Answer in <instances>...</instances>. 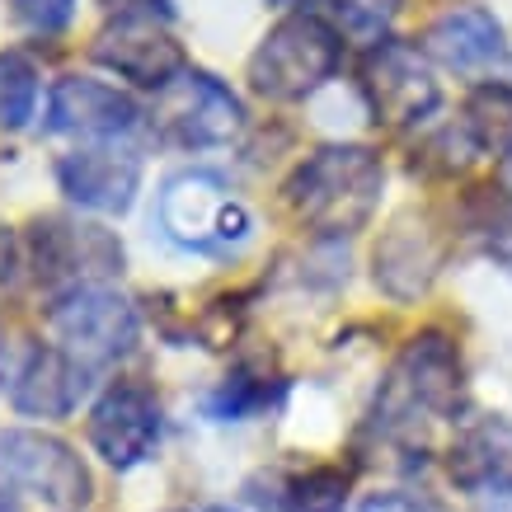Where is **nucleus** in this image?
<instances>
[{
  "instance_id": "nucleus-1",
  "label": "nucleus",
  "mask_w": 512,
  "mask_h": 512,
  "mask_svg": "<svg viewBox=\"0 0 512 512\" xmlns=\"http://www.w3.org/2000/svg\"><path fill=\"white\" fill-rule=\"evenodd\" d=\"M381 193H386V160L376 156L372 146H357V141L315 146L282 184L287 212L320 240L357 235L376 217Z\"/></svg>"
},
{
  "instance_id": "nucleus-2",
  "label": "nucleus",
  "mask_w": 512,
  "mask_h": 512,
  "mask_svg": "<svg viewBox=\"0 0 512 512\" xmlns=\"http://www.w3.org/2000/svg\"><path fill=\"white\" fill-rule=\"evenodd\" d=\"M343 62V33L315 10H292L259 38L249 52V90L268 104H301L325 80H334Z\"/></svg>"
},
{
  "instance_id": "nucleus-3",
  "label": "nucleus",
  "mask_w": 512,
  "mask_h": 512,
  "mask_svg": "<svg viewBox=\"0 0 512 512\" xmlns=\"http://www.w3.org/2000/svg\"><path fill=\"white\" fill-rule=\"evenodd\" d=\"M461 404H466L461 348L442 329H423L390 362L381 395H376V423L386 433H400L423 419H451Z\"/></svg>"
},
{
  "instance_id": "nucleus-4",
  "label": "nucleus",
  "mask_w": 512,
  "mask_h": 512,
  "mask_svg": "<svg viewBox=\"0 0 512 512\" xmlns=\"http://www.w3.org/2000/svg\"><path fill=\"white\" fill-rule=\"evenodd\" d=\"M160 231L170 245L202 259H231L249 245L254 217L217 170H179L165 179L156 202Z\"/></svg>"
},
{
  "instance_id": "nucleus-5",
  "label": "nucleus",
  "mask_w": 512,
  "mask_h": 512,
  "mask_svg": "<svg viewBox=\"0 0 512 512\" xmlns=\"http://www.w3.org/2000/svg\"><path fill=\"white\" fill-rule=\"evenodd\" d=\"M47 325L66 343V353L80 357L85 367L118 362V357H127L141 339L137 306H132L123 292L104 287V282L57 292V301L47 306Z\"/></svg>"
},
{
  "instance_id": "nucleus-6",
  "label": "nucleus",
  "mask_w": 512,
  "mask_h": 512,
  "mask_svg": "<svg viewBox=\"0 0 512 512\" xmlns=\"http://www.w3.org/2000/svg\"><path fill=\"white\" fill-rule=\"evenodd\" d=\"M0 484L33 494L57 512L85 508L94 494V480L76 447L38 428H0Z\"/></svg>"
},
{
  "instance_id": "nucleus-7",
  "label": "nucleus",
  "mask_w": 512,
  "mask_h": 512,
  "mask_svg": "<svg viewBox=\"0 0 512 512\" xmlns=\"http://www.w3.org/2000/svg\"><path fill=\"white\" fill-rule=\"evenodd\" d=\"M24 259H29L33 278L47 287H90V278H109L123 273V245L118 235L104 226L76 217H38L29 221L24 235Z\"/></svg>"
},
{
  "instance_id": "nucleus-8",
  "label": "nucleus",
  "mask_w": 512,
  "mask_h": 512,
  "mask_svg": "<svg viewBox=\"0 0 512 512\" xmlns=\"http://www.w3.org/2000/svg\"><path fill=\"white\" fill-rule=\"evenodd\" d=\"M245 104L240 94L217 80L212 71L188 66L165 94H156V127L160 137L184 146V151H212V146H231L245 132Z\"/></svg>"
},
{
  "instance_id": "nucleus-9",
  "label": "nucleus",
  "mask_w": 512,
  "mask_h": 512,
  "mask_svg": "<svg viewBox=\"0 0 512 512\" xmlns=\"http://www.w3.org/2000/svg\"><path fill=\"white\" fill-rule=\"evenodd\" d=\"M357 90L367 99L372 118L386 127H419L442 104V90H437L428 57L419 47L395 43V38L367 47L362 71H357Z\"/></svg>"
},
{
  "instance_id": "nucleus-10",
  "label": "nucleus",
  "mask_w": 512,
  "mask_h": 512,
  "mask_svg": "<svg viewBox=\"0 0 512 512\" xmlns=\"http://www.w3.org/2000/svg\"><path fill=\"white\" fill-rule=\"evenodd\" d=\"M90 57L118 80L151 94H165L188 71V52L165 29V19H109L94 33Z\"/></svg>"
},
{
  "instance_id": "nucleus-11",
  "label": "nucleus",
  "mask_w": 512,
  "mask_h": 512,
  "mask_svg": "<svg viewBox=\"0 0 512 512\" xmlns=\"http://www.w3.org/2000/svg\"><path fill=\"white\" fill-rule=\"evenodd\" d=\"M160 433H165L160 400L141 381H113L90 409V447L113 470L146 466L160 447Z\"/></svg>"
},
{
  "instance_id": "nucleus-12",
  "label": "nucleus",
  "mask_w": 512,
  "mask_h": 512,
  "mask_svg": "<svg viewBox=\"0 0 512 512\" xmlns=\"http://www.w3.org/2000/svg\"><path fill=\"white\" fill-rule=\"evenodd\" d=\"M141 127V104L127 90L94 76H62L47 94V132L90 141H118Z\"/></svg>"
},
{
  "instance_id": "nucleus-13",
  "label": "nucleus",
  "mask_w": 512,
  "mask_h": 512,
  "mask_svg": "<svg viewBox=\"0 0 512 512\" xmlns=\"http://www.w3.org/2000/svg\"><path fill=\"white\" fill-rule=\"evenodd\" d=\"M57 188L85 212L123 217L141 193V160L123 146H80L57 160Z\"/></svg>"
},
{
  "instance_id": "nucleus-14",
  "label": "nucleus",
  "mask_w": 512,
  "mask_h": 512,
  "mask_svg": "<svg viewBox=\"0 0 512 512\" xmlns=\"http://www.w3.org/2000/svg\"><path fill=\"white\" fill-rule=\"evenodd\" d=\"M85 386H90V367L80 357H71L57 343H38L29 348L15 386H10V404L24 419H66V414H76Z\"/></svg>"
},
{
  "instance_id": "nucleus-15",
  "label": "nucleus",
  "mask_w": 512,
  "mask_h": 512,
  "mask_svg": "<svg viewBox=\"0 0 512 512\" xmlns=\"http://www.w3.org/2000/svg\"><path fill=\"white\" fill-rule=\"evenodd\" d=\"M442 240L428 226V217L404 212L400 221H390V231L376 245V287L395 301H414L433 287L437 268H442Z\"/></svg>"
},
{
  "instance_id": "nucleus-16",
  "label": "nucleus",
  "mask_w": 512,
  "mask_h": 512,
  "mask_svg": "<svg viewBox=\"0 0 512 512\" xmlns=\"http://www.w3.org/2000/svg\"><path fill=\"white\" fill-rule=\"evenodd\" d=\"M447 475L466 494L512 489V419L484 414V419L466 423L447 451Z\"/></svg>"
},
{
  "instance_id": "nucleus-17",
  "label": "nucleus",
  "mask_w": 512,
  "mask_h": 512,
  "mask_svg": "<svg viewBox=\"0 0 512 512\" xmlns=\"http://www.w3.org/2000/svg\"><path fill=\"white\" fill-rule=\"evenodd\" d=\"M423 52L447 71H484L503 57V24L484 5H451L428 24Z\"/></svg>"
},
{
  "instance_id": "nucleus-18",
  "label": "nucleus",
  "mask_w": 512,
  "mask_h": 512,
  "mask_svg": "<svg viewBox=\"0 0 512 512\" xmlns=\"http://www.w3.org/2000/svg\"><path fill=\"white\" fill-rule=\"evenodd\" d=\"M466 141L480 156L512 160V85L503 80H480L466 94Z\"/></svg>"
},
{
  "instance_id": "nucleus-19",
  "label": "nucleus",
  "mask_w": 512,
  "mask_h": 512,
  "mask_svg": "<svg viewBox=\"0 0 512 512\" xmlns=\"http://www.w3.org/2000/svg\"><path fill=\"white\" fill-rule=\"evenodd\" d=\"M278 395H282L278 376L254 372V367H235V372L207 395V414L217 423H240V419L264 414L268 404H278Z\"/></svg>"
},
{
  "instance_id": "nucleus-20",
  "label": "nucleus",
  "mask_w": 512,
  "mask_h": 512,
  "mask_svg": "<svg viewBox=\"0 0 512 512\" xmlns=\"http://www.w3.org/2000/svg\"><path fill=\"white\" fill-rule=\"evenodd\" d=\"M38 113V66L24 52H0V132L29 127Z\"/></svg>"
},
{
  "instance_id": "nucleus-21",
  "label": "nucleus",
  "mask_w": 512,
  "mask_h": 512,
  "mask_svg": "<svg viewBox=\"0 0 512 512\" xmlns=\"http://www.w3.org/2000/svg\"><path fill=\"white\" fill-rule=\"evenodd\" d=\"M343 503H348V475L334 466L296 475L282 494V512H343Z\"/></svg>"
},
{
  "instance_id": "nucleus-22",
  "label": "nucleus",
  "mask_w": 512,
  "mask_h": 512,
  "mask_svg": "<svg viewBox=\"0 0 512 512\" xmlns=\"http://www.w3.org/2000/svg\"><path fill=\"white\" fill-rule=\"evenodd\" d=\"M400 5L404 0H329V10L339 19V33H348V38L362 47L386 43Z\"/></svg>"
},
{
  "instance_id": "nucleus-23",
  "label": "nucleus",
  "mask_w": 512,
  "mask_h": 512,
  "mask_svg": "<svg viewBox=\"0 0 512 512\" xmlns=\"http://www.w3.org/2000/svg\"><path fill=\"white\" fill-rule=\"evenodd\" d=\"M10 15L29 33H62L76 15V0H10Z\"/></svg>"
},
{
  "instance_id": "nucleus-24",
  "label": "nucleus",
  "mask_w": 512,
  "mask_h": 512,
  "mask_svg": "<svg viewBox=\"0 0 512 512\" xmlns=\"http://www.w3.org/2000/svg\"><path fill=\"white\" fill-rule=\"evenodd\" d=\"M104 10H113L118 19H174V0H99Z\"/></svg>"
},
{
  "instance_id": "nucleus-25",
  "label": "nucleus",
  "mask_w": 512,
  "mask_h": 512,
  "mask_svg": "<svg viewBox=\"0 0 512 512\" xmlns=\"http://www.w3.org/2000/svg\"><path fill=\"white\" fill-rule=\"evenodd\" d=\"M357 512H437L428 498L419 494H400V489H386V494H372L362 498V508Z\"/></svg>"
},
{
  "instance_id": "nucleus-26",
  "label": "nucleus",
  "mask_w": 512,
  "mask_h": 512,
  "mask_svg": "<svg viewBox=\"0 0 512 512\" xmlns=\"http://www.w3.org/2000/svg\"><path fill=\"white\" fill-rule=\"evenodd\" d=\"M484 249H489L498 264L512 273V207L508 212H498V217L484 226Z\"/></svg>"
},
{
  "instance_id": "nucleus-27",
  "label": "nucleus",
  "mask_w": 512,
  "mask_h": 512,
  "mask_svg": "<svg viewBox=\"0 0 512 512\" xmlns=\"http://www.w3.org/2000/svg\"><path fill=\"white\" fill-rule=\"evenodd\" d=\"M19 264H24V249H19L15 231H10V226L0 221V287L19 278Z\"/></svg>"
},
{
  "instance_id": "nucleus-28",
  "label": "nucleus",
  "mask_w": 512,
  "mask_h": 512,
  "mask_svg": "<svg viewBox=\"0 0 512 512\" xmlns=\"http://www.w3.org/2000/svg\"><path fill=\"white\" fill-rule=\"evenodd\" d=\"M480 512H512V489H498V494H484Z\"/></svg>"
},
{
  "instance_id": "nucleus-29",
  "label": "nucleus",
  "mask_w": 512,
  "mask_h": 512,
  "mask_svg": "<svg viewBox=\"0 0 512 512\" xmlns=\"http://www.w3.org/2000/svg\"><path fill=\"white\" fill-rule=\"evenodd\" d=\"M0 512H19V503H15V489H5V484H0Z\"/></svg>"
},
{
  "instance_id": "nucleus-30",
  "label": "nucleus",
  "mask_w": 512,
  "mask_h": 512,
  "mask_svg": "<svg viewBox=\"0 0 512 512\" xmlns=\"http://www.w3.org/2000/svg\"><path fill=\"white\" fill-rule=\"evenodd\" d=\"M503 179H508V188H512V160H508V174H503Z\"/></svg>"
},
{
  "instance_id": "nucleus-31",
  "label": "nucleus",
  "mask_w": 512,
  "mask_h": 512,
  "mask_svg": "<svg viewBox=\"0 0 512 512\" xmlns=\"http://www.w3.org/2000/svg\"><path fill=\"white\" fill-rule=\"evenodd\" d=\"M287 5H301V0H287Z\"/></svg>"
},
{
  "instance_id": "nucleus-32",
  "label": "nucleus",
  "mask_w": 512,
  "mask_h": 512,
  "mask_svg": "<svg viewBox=\"0 0 512 512\" xmlns=\"http://www.w3.org/2000/svg\"><path fill=\"white\" fill-rule=\"evenodd\" d=\"M212 512H226V508H212Z\"/></svg>"
}]
</instances>
